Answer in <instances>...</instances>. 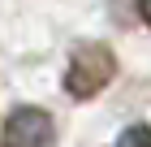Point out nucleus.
Returning <instances> with one entry per match:
<instances>
[{
	"instance_id": "obj_1",
	"label": "nucleus",
	"mask_w": 151,
	"mask_h": 147,
	"mask_svg": "<svg viewBox=\"0 0 151 147\" xmlns=\"http://www.w3.org/2000/svg\"><path fill=\"white\" fill-rule=\"evenodd\" d=\"M112 78H116V56H112V48H108V43L86 39V43H78V48L69 52L65 91H69L73 100H91V95H99Z\"/></svg>"
},
{
	"instance_id": "obj_2",
	"label": "nucleus",
	"mask_w": 151,
	"mask_h": 147,
	"mask_svg": "<svg viewBox=\"0 0 151 147\" xmlns=\"http://www.w3.org/2000/svg\"><path fill=\"white\" fill-rule=\"evenodd\" d=\"M52 138L56 130L43 108H13L0 134V147H52Z\"/></svg>"
},
{
	"instance_id": "obj_3",
	"label": "nucleus",
	"mask_w": 151,
	"mask_h": 147,
	"mask_svg": "<svg viewBox=\"0 0 151 147\" xmlns=\"http://www.w3.org/2000/svg\"><path fill=\"white\" fill-rule=\"evenodd\" d=\"M116 147H151V125H129L116 138Z\"/></svg>"
},
{
	"instance_id": "obj_4",
	"label": "nucleus",
	"mask_w": 151,
	"mask_h": 147,
	"mask_svg": "<svg viewBox=\"0 0 151 147\" xmlns=\"http://www.w3.org/2000/svg\"><path fill=\"white\" fill-rule=\"evenodd\" d=\"M138 13H142V22L151 26V0H138Z\"/></svg>"
}]
</instances>
